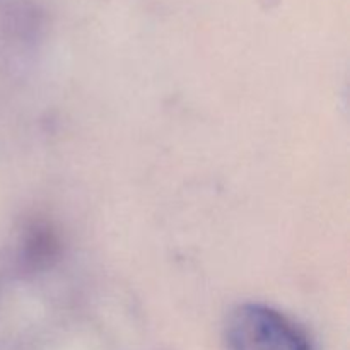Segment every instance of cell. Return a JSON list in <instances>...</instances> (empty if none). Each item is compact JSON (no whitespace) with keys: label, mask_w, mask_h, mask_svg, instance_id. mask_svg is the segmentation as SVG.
I'll return each mask as SVG.
<instances>
[{"label":"cell","mask_w":350,"mask_h":350,"mask_svg":"<svg viewBox=\"0 0 350 350\" xmlns=\"http://www.w3.org/2000/svg\"><path fill=\"white\" fill-rule=\"evenodd\" d=\"M226 340L231 350H314L291 318L258 303L241 304L231 311Z\"/></svg>","instance_id":"obj_1"}]
</instances>
